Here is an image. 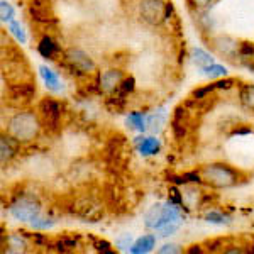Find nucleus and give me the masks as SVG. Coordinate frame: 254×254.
I'll return each instance as SVG.
<instances>
[{
  "instance_id": "obj_1",
  "label": "nucleus",
  "mask_w": 254,
  "mask_h": 254,
  "mask_svg": "<svg viewBox=\"0 0 254 254\" xmlns=\"http://www.w3.org/2000/svg\"><path fill=\"white\" fill-rule=\"evenodd\" d=\"M180 219V207L173 202L166 203H154L153 207L144 214V225L147 229L159 231L168 224L178 222Z\"/></svg>"
},
{
  "instance_id": "obj_2",
  "label": "nucleus",
  "mask_w": 254,
  "mask_h": 254,
  "mask_svg": "<svg viewBox=\"0 0 254 254\" xmlns=\"http://www.w3.org/2000/svg\"><path fill=\"white\" fill-rule=\"evenodd\" d=\"M9 132L17 141H32L39 132V121L32 112H19L10 119Z\"/></svg>"
},
{
  "instance_id": "obj_3",
  "label": "nucleus",
  "mask_w": 254,
  "mask_h": 254,
  "mask_svg": "<svg viewBox=\"0 0 254 254\" xmlns=\"http://www.w3.org/2000/svg\"><path fill=\"white\" fill-rule=\"evenodd\" d=\"M202 178L203 182H207L208 185L215 188H229L234 187L237 183V171L234 168L224 163H214V165H208L202 170Z\"/></svg>"
},
{
  "instance_id": "obj_4",
  "label": "nucleus",
  "mask_w": 254,
  "mask_h": 254,
  "mask_svg": "<svg viewBox=\"0 0 254 254\" xmlns=\"http://www.w3.org/2000/svg\"><path fill=\"white\" fill-rule=\"evenodd\" d=\"M64 60H66V66L69 68L71 75L76 76H85L90 75L92 71H95V61L90 58V55L78 48H69L64 53Z\"/></svg>"
},
{
  "instance_id": "obj_5",
  "label": "nucleus",
  "mask_w": 254,
  "mask_h": 254,
  "mask_svg": "<svg viewBox=\"0 0 254 254\" xmlns=\"http://www.w3.org/2000/svg\"><path fill=\"white\" fill-rule=\"evenodd\" d=\"M10 215L14 217L19 222H32V220L39 219L41 217V207L38 202H34L32 198L27 196H20L15 200L14 203L9 207Z\"/></svg>"
},
{
  "instance_id": "obj_6",
  "label": "nucleus",
  "mask_w": 254,
  "mask_h": 254,
  "mask_svg": "<svg viewBox=\"0 0 254 254\" xmlns=\"http://www.w3.org/2000/svg\"><path fill=\"white\" fill-rule=\"evenodd\" d=\"M139 14L142 20L149 26H159L165 22L166 17V3L165 0H141Z\"/></svg>"
},
{
  "instance_id": "obj_7",
  "label": "nucleus",
  "mask_w": 254,
  "mask_h": 254,
  "mask_svg": "<svg viewBox=\"0 0 254 254\" xmlns=\"http://www.w3.org/2000/svg\"><path fill=\"white\" fill-rule=\"evenodd\" d=\"M71 212L85 222H98L104 217V207L93 198H78L75 200Z\"/></svg>"
},
{
  "instance_id": "obj_8",
  "label": "nucleus",
  "mask_w": 254,
  "mask_h": 254,
  "mask_svg": "<svg viewBox=\"0 0 254 254\" xmlns=\"http://www.w3.org/2000/svg\"><path fill=\"white\" fill-rule=\"evenodd\" d=\"M39 112H41V116H43L44 122H46L51 129H55V127L58 126L60 117H61V105L56 100H53V98H44L39 104Z\"/></svg>"
},
{
  "instance_id": "obj_9",
  "label": "nucleus",
  "mask_w": 254,
  "mask_h": 254,
  "mask_svg": "<svg viewBox=\"0 0 254 254\" xmlns=\"http://www.w3.org/2000/svg\"><path fill=\"white\" fill-rule=\"evenodd\" d=\"M46 0H31L29 3V15L32 20L39 24H51L55 22V15L49 12Z\"/></svg>"
},
{
  "instance_id": "obj_10",
  "label": "nucleus",
  "mask_w": 254,
  "mask_h": 254,
  "mask_svg": "<svg viewBox=\"0 0 254 254\" xmlns=\"http://www.w3.org/2000/svg\"><path fill=\"white\" fill-rule=\"evenodd\" d=\"M124 81V75L121 69H107L98 76V85L104 92H116Z\"/></svg>"
},
{
  "instance_id": "obj_11",
  "label": "nucleus",
  "mask_w": 254,
  "mask_h": 254,
  "mask_svg": "<svg viewBox=\"0 0 254 254\" xmlns=\"http://www.w3.org/2000/svg\"><path fill=\"white\" fill-rule=\"evenodd\" d=\"M212 44H214V48L220 53V55L227 56V58H231V60L239 55L241 44L237 43L236 39L229 38V36H219V38H214L212 39Z\"/></svg>"
},
{
  "instance_id": "obj_12",
  "label": "nucleus",
  "mask_w": 254,
  "mask_h": 254,
  "mask_svg": "<svg viewBox=\"0 0 254 254\" xmlns=\"http://www.w3.org/2000/svg\"><path fill=\"white\" fill-rule=\"evenodd\" d=\"M136 144L141 156H154L161 149V142L154 136H139L136 137Z\"/></svg>"
},
{
  "instance_id": "obj_13",
  "label": "nucleus",
  "mask_w": 254,
  "mask_h": 254,
  "mask_svg": "<svg viewBox=\"0 0 254 254\" xmlns=\"http://www.w3.org/2000/svg\"><path fill=\"white\" fill-rule=\"evenodd\" d=\"M154 248H156V236L147 234V236L139 237L137 241H134V244L130 246L129 253H132V254H147V253L153 251Z\"/></svg>"
},
{
  "instance_id": "obj_14",
  "label": "nucleus",
  "mask_w": 254,
  "mask_h": 254,
  "mask_svg": "<svg viewBox=\"0 0 254 254\" xmlns=\"http://www.w3.org/2000/svg\"><path fill=\"white\" fill-rule=\"evenodd\" d=\"M39 75H41V78H43L44 85H46V88H49L51 92H60L61 81H60V76L56 75V71H53L51 68L43 64V66H39Z\"/></svg>"
},
{
  "instance_id": "obj_15",
  "label": "nucleus",
  "mask_w": 254,
  "mask_h": 254,
  "mask_svg": "<svg viewBox=\"0 0 254 254\" xmlns=\"http://www.w3.org/2000/svg\"><path fill=\"white\" fill-rule=\"evenodd\" d=\"M58 44L53 41L51 36H44V38H41L39 44H38V51L39 55L43 56V58L46 60H56V53H58Z\"/></svg>"
},
{
  "instance_id": "obj_16",
  "label": "nucleus",
  "mask_w": 254,
  "mask_h": 254,
  "mask_svg": "<svg viewBox=\"0 0 254 254\" xmlns=\"http://www.w3.org/2000/svg\"><path fill=\"white\" fill-rule=\"evenodd\" d=\"M126 124L130 127V129H136L139 132H144L147 129V119L144 117V114L141 112H130L126 119Z\"/></svg>"
},
{
  "instance_id": "obj_17",
  "label": "nucleus",
  "mask_w": 254,
  "mask_h": 254,
  "mask_svg": "<svg viewBox=\"0 0 254 254\" xmlns=\"http://www.w3.org/2000/svg\"><path fill=\"white\" fill-rule=\"evenodd\" d=\"M36 93V85L29 83V81H20V83L14 85L12 87V95H14V98H31L32 95Z\"/></svg>"
},
{
  "instance_id": "obj_18",
  "label": "nucleus",
  "mask_w": 254,
  "mask_h": 254,
  "mask_svg": "<svg viewBox=\"0 0 254 254\" xmlns=\"http://www.w3.org/2000/svg\"><path fill=\"white\" fill-rule=\"evenodd\" d=\"M165 122H166V114L163 112V110L151 114V116L147 117V130H151L153 134H158L159 130L163 129Z\"/></svg>"
},
{
  "instance_id": "obj_19",
  "label": "nucleus",
  "mask_w": 254,
  "mask_h": 254,
  "mask_svg": "<svg viewBox=\"0 0 254 254\" xmlns=\"http://www.w3.org/2000/svg\"><path fill=\"white\" fill-rule=\"evenodd\" d=\"M7 31H9L10 34L17 39L19 44H26L27 43V34H26V31H24V26L19 22V20L12 19L10 22L7 24Z\"/></svg>"
},
{
  "instance_id": "obj_20",
  "label": "nucleus",
  "mask_w": 254,
  "mask_h": 254,
  "mask_svg": "<svg viewBox=\"0 0 254 254\" xmlns=\"http://www.w3.org/2000/svg\"><path fill=\"white\" fill-rule=\"evenodd\" d=\"M15 141L14 136H3L0 141V149H2V165H5L9 159L15 154V147L12 146V142Z\"/></svg>"
},
{
  "instance_id": "obj_21",
  "label": "nucleus",
  "mask_w": 254,
  "mask_h": 254,
  "mask_svg": "<svg viewBox=\"0 0 254 254\" xmlns=\"http://www.w3.org/2000/svg\"><path fill=\"white\" fill-rule=\"evenodd\" d=\"M191 55H193V61H195V64L198 68H203V66H207V64L215 63L214 56H212L208 51H205V49H202V48H195L193 51H191Z\"/></svg>"
},
{
  "instance_id": "obj_22",
  "label": "nucleus",
  "mask_w": 254,
  "mask_h": 254,
  "mask_svg": "<svg viewBox=\"0 0 254 254\" xmlns=\"http://www.w3.org/2000/svg\"><path fill=\"white\" fill-rule=\"evenodd\" d=\"M200 71H202L205 76H210V78H224V76H227V68L222 66V64H217V63L207 64V66L200 68Z\"/></svg>"
},
{
  "instance_id": "obj_23",
  "label": "nucleus",
  "mask_w": 254,
  "mask_h": 254,
  "mask_svg": "<svg viewBox=\"0 0 254 254\" xmlns=\"http://www.w3.org/2000/svg\"><path fill=\"white\" fill-rule=\"evenodd\" d=\"M241 102L249 107L251 110H254V85H246L241 90Z\"/></svg>"
},
{
  "instance_id": "obj_24",
  "label": "nucleus",
  "mask_w": 254,
  "mask_h": 254,
  "mask_svg": "<svg viewBox=\"0 0 254 254\" xmlns=\"http://www.w3.org/2000/svg\"><path fill=\"white\" fill-rule=\"evenodd\" d=\"M0 19H2L3 24H9L10 20L14 19V7H12L7 0L0 2Z\"/></svg>"
},
{
  "instance_id": "obj_25",
  "label": "nucleus",
  "mask_w": 254,
  "mask_h": 254,
  "mask_svg": "<svg viewBox=\"0 0 254 254\" xmlns=\"http://www.w3.org/2000/svg\"><path fill=\"white\" fill-rule=\"evenodd\" d=\"M56 248H58V251H71V249H76L78 248V239H75V237H61V239L56 243Z\"/></svg>"
},
{
  "instance_id": "obj_26",
  "label": "nucleus",
  "mask_w": 254,
  "mask_h": 254,
  "mask_svg": "<svg viewBox=\"0 0 254 254\" xmlns=\"http://www.w3.org/2000/svg\"><path fill=\"white\" fill-rule=\"evenodd\" d=\"M205 220H207V222H210V224H217V225H225V224L231 222L227 215L220 214V212H217V210L207 212V214H205Z\"/></svg>"
},
{
  "instance_id": "obj_27",
  "label": "nucleus",
  "mask_w": 254,
  "mask_h": 254,
  "mask_svg": "<svg viewBox=\"0 0 254 254\" xmlns=\"http://www.w3.org/2000/svg\"><path fill=\"white\" fill-rule=\"evenodd\" d=\"M55 225V220L53 219H48V217H39V219L32 220L31 222V227L36 229V231H48Z\"/></svg>"
},
{
  "instance_id": "obj_28",
  "label": "nucleus",
  "mask_w": 254,
  "mask_h": 254,
  "mask_svg": "<svg viewBox=\"0 0 254 254\" xmlns=\"http://www.w3.org/2000/svg\"><path fill=\"white\" fill-rule=\"evenodd\" d=\"M134 85H136V81H134L132 76H130V78H126V80L121 83V87H119V90H117V92H119V97L124 98L126 95H129V93L134 90Z\"/></svg>"
},
{
  "instance_id": "obj_29",
  "label": "nucleus",
  "mask_w": 254,
  "mask_h": 254,
  "mask_svg": "<svg viewBox=\"0 0 254 254\" xmlns=\"http://www.w3.org/2000/svg\"><path fill=\"white\" fill-rule=\"evenodd\" d=\"M132 244L134 243H132V236H130V234H126V236L119 237V239L116 241V246L121 249V251H129Z\"/></svg>"
},
{
  "instance_id": "obj_30",
  "label": "nucleus",
  "mask_w": 254,
  "mask_h": 254,
  "mask_svg": "<svg viewBox=\"0 0 254 254\" xmlns=\"http://www.w3.org/2000/svg\"><path fill=\"white\" fill-rule=\"evenodd\" d=\"M158 253L159 254H178V253H182V249H180V246L178 244H163L161 248L158 249Z\"/></svg>"
},
{
  "instance_id": "obj_31",
  "label": "nucleus",
  "mask_w": 254,
  "mask_h": 254,
  "mask_svg": "<svg viewBox=\"0 0 254 254\" xmlns=\"http://www.w3.org/2000/svg\"><path fill=\"white\" fill-rule=\"evenodd\" d=\"M178 222H173V224H168L165 225L163 229H159V236L161 237H168V236H173L176 231H178Z\"/></svg>"
},
{
  "instance_id": "obj_32",
  "label": "nucleus",
  "mask_w": 254,
  "mask_h": 254,
  "mask_svg": "<svg viewBox=\"0 0 254 254\" xmlns=\"http://www.w3.org/2000/svg\"><path fill=\"white\" fill-rule=\"evenodd\" d=\"M236 81L231 80V78H225V80H219L215 81V83H212V87H214V90H229L234 87Z\"/></svg>"
},
{
  "instance_id": "obj_33",
  "label": "nucleus",
  "mask_w": 254,
  "mask_h": 254,
  "mask_svg": "<svg viewBox=\"0 0 254 254\" xmlns=\"http://www.w3.org/2000/svg\"><path fill=\"white\" fill-rule=\"evenodd\" d=\"M93 248L97 249L98 253H105V254H114V251L110 248V243H107V241H95V244H93Z\"/></svg>"
},
{
  "instance_id": "obj_34",
  "label": "nucleus",
  "mask_w": 254,
  "mask_h": 254,
  "mask_svg": "<svg viewBox=\"0 0 254 254\" xmlns=\"http://www.w3.org/2000/svg\"><path fill=\"white\" fill-rule=\"evenodd\" d=\"M188 2H190L191 5H195L196 9H207V7H210L217 0H188Z\"/></svg>"
}]
</instances>
